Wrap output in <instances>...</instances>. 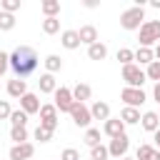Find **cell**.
Returning <instances> with one entry per match:
<instances>
[{"instance_id":"12","label":"cell","mask_w":160,"mask_h":160,"mask_svg":"<svg viewBox=\"0 0 160 160\" xmlns=\"http://www.w3.org/2000/svg\"><path fill=\"white\" fill-rule=\"evenodd\" d=\"M102 132H105L108 138H120V135H125V122H122L120 118H110V120H105Z\"/></svg>"},{"instance_id":"20","label":"cell","mask_w":160,"mask_h":160,"mask_svg":"<svg viewBox=\"0 0 160 160\" xmlns=\"http://www.w3.org/2000/svg\"><path fill=\"white\" fill-rule=\"evenodd\" d=\"M135 60H138V65H150V62H155V50L152 48H138Z\"/></svg>"},{"instance_id":"13","label":"cell","mask_w":160,"mask_h":160,"mask_svg":"<svg viewBox=\"0 0 160 160\" xmlns=\"http://www.w3.org/2000/svg\"><path fill=\"white\" fill-rule=\"evenodd\" d=\"M60 42H62V48L65 50H78L82 42H80V35H78V30H62V35H60Z\"/></svg>"},{"instance_id":"43","label":"cell","mask_w":160,"mask_h":160,"mask_svg":"<svg viewBox=\"0 0 160 160\" xmlns=\"http://www.w3.org/2000/svg\"><path fill=\"white\" fill-rule=\"evenodd\" d=\"M122 160H135V158H122Z\"/></svg>"},{"instance_id":"6","label":"cell","mask_w":160,"mask_h":160,"mask_svg":"<svg viewBox=\"0 0 160 160\" xmlns=\"http://www.w3.org/2000/svg\"><path fill=\"white\" fill-rule=\"evenodd\" d=\"M52 95H55V102H52V105H55L60 112H68V115H70V110H72V105H75L72 90H70V88H58Z\"/></svg>"},{"instance_id":"17","label":"cell","mask_w":160,"mask_h":160,"mask_svg":"<svg viewBox=\"0 0 160 160\" xmlns=\"http://www.w3.org/2000/svg\"><path fill=\"white\" fill-rule=\"evenodd\" d=\"M78 35H80V42L88 45V48L98 42V30H95V25H82V28L78 30Z\"/></svg>"},{"instance_id":"14","label":"cell","mask_w":160,"mask_h":160,"mask_svg":"<svg viewBox=\"0 0 160 160\" xmlns=\"http://www.w3.org/2000/svg\"><path fill=\"white\" fill-rule=\"evenodd\" d=\"M38 88H40V92H45V95H52V92L58 90V80H55V75H50V72H42V75L38 78Z\"/></svg>"},{"instance_id":"44","label":"cell","mask_w":160,"mask_h":160,"mask_svg":"<svg viewBox=\"0 0 160 160\" xmlns=\"http://www.w3.org/2000/svg\"><path fill=\"white\" fill-rule=\"evenodd\" d=\"M158 118H160V112H158Z\"/></svg>"},{"instance_id":"11","label":"cell","mask_w":160,"mask_h":160,"mask_svg":"<svg viewBox=\"0 0 160 160\" xmlns=\"http://www.w3.org/2000/svg\"><path fill=\"white\" fill-rule=\"evenodd\" d=\"M40 100H38V95L35 92H25L22 98H20V110L22 112H28V115H32V112H40Z\"/></svg>"},{"instance_id":"34","label":"cell","mask_w":160,"mask_h":160,"mask_svg":"<svg viewBox=\"0 0 160 160\" xmlns=\"http://www.w3.org/2000/svg\"><path fill=\"white\" fill-rule=\"evenodd\" d=\"M0 10L2 12H15V10H20V0H2Z\"/></svg>"},{"instance_id":"24","label":"cell","mask_w":160,"mask_h":160,"mask_svg":"<svg viewBox=\"0 0 160 160\" xmlns=\"http://www.w3.org/2000/svg\"><path fill=\"white\" fill-rule=\"evenodd\" d=\"M42 62H45V72H50V75H55V72L62 70V58L60 55H48Z\"/></svg>"},{"instance_id":"4","label":"cell","mask_w":160,"mask_h":160,"mask_svg":"<svg viewBox=\"0 0 160 160\" xmlns=\"http://www.w3.org/2000/svg\"><path fill=\"white\" fill-rule=\"evenodd\" d=\"M122 80L128 82V88H142V82L148 80V75H145V70L140 65L130 62V65H122Z\"/></svg>"},{"instance_id":"28","label":"cell","mask_w":160,"mask_h":160,"mask_svg":"<svg viewBox=\"0 0 160 160\" xmlns=\"http://www.w3.org/2000/svg\"><path fill=\"white\" fill-rule=\"evenodd\" d=\"M10 125H12V128H25V125H28V112H22V110H12V115H10Z\"/></svg>"},{"instance_id":"41","label":"cell","mask_w":160,"mask_h":160,"mask_svg":"<svg viewBox=\"0 0 160 160\" xmlns=\"http://www.w3.org/2000/svg\"><path fill=\"white\" fill-rule=\"evenodd\" d=\"M150 5H152L155 10H160V0H150Z\"/></svg>"},{"instance_id":"27","label":"cell","mask_w":160,"mask_h":160,"mask_svg":"<svg viewBox=\"0 0 160 160\" xmlns=\"http://www.w3.org/2000/svg\"><path fill=\"white\" fill-rule=\"evenodd\" d=\"M12 28H15V15L0 10V30H2V32H10Z\"/></svg>"},{"instance_id":"7","label":"cell","mask_w":160,"mask_h":160,"mask_svg":"<svg viewBox=\"0 0 160 160\" xmlns=\"http://www.w3.org/2000/svg\"><path fill=\"white\" fill-rule=\"evenodd\" d=\"M70 118H72V122L78 125V128H90V120H92V115H90V108L85 105V102H75L72 105V110H70Z\"/></svg>"},{"instance_id":"10","label":"cell","mask_w":160,"mask_h":160,"mask_svg":"<svg viewBox=\"0 0 160 160\" xmlns=\"http://www.w3.org/2000/svg\"><path fill=\"white\" fill-rule=\"evenodd\" d=\"M35 155V145L32 142H22V145H12L10 148V160H30Z\"/></svg>"},{"instance_id":"16","label":"cell","mask_w":160,"mask_h":160,"mask_svg":"<svg viewBox=\"0 0 160 160\" xmlns=\"http://www.w3.org/2000/svg\"><path fill=\"white\" fill-rule=\"evenodd\" d=\"M140 125H142V130H148V132H155V130L160 128V118H158V112H155V110H148V112H142V118H140Z\"/></svg>"},{"instance_id":"19","label":"cell","mask_w":160,"mask_h":160,"mask_svg":"<svg viewBox=\"0 0 160 160\" xmlns=\"http://www.w3.org/2000/svg\"><path fill=\"white\" fill-rule=\"evenodd\" d=\"M135 160H160V150L155 145H140L135 152Z\"/></svg>"},{"instance_id":"18","label":"cell","mask_w":160,"mask_h":160,"mask_svg":"<svg viewBox=\"0 0 160 160\" xmlns=\"http://www.w3.org/2000/svg\"><path fill=\"white\" fill-rule=\"evenodd\" d=\"M25 92H28V82H25V80H20V78L8 80V95H10V98H18V100H20Z\"/></svg>"},{"instance_id":"31","label":"cell","mask_w":160,"mask_h":160,"mask_svg":"<svg viewBox=\"0 0 160 160\" xmlns=\"http://www.w3.org/2000/svg\"><path fill=\"white\" fill-rule=\"evenodd\" d=\"M90 158L92 160H108L110 158V152H108V145H95V148H90Z\"/></svg>"},{"instance_id":"3","label":"cell","mask_w":160,"mask_h":160,"mask_svg":"<svg viewBox=\"0 0 160 160\" xmlns=\"http://www.w3.org/2000/svg\"><path fill=\"white\" fill-rule=\"evenodd\" d=\"M142 22H145V8L132 5V8H128V10L120 12V25L125 30H140Z\"/></svg>"},{"instance_id":"5","label":"cell","mask_w":160,"mask_h":160,"mask_svg":"<svg viewBox=\"0 0 160 160\" xmlns=\"http://www.w3.org/2000/svg\"><path fill=\"white\" fill-rule=\"evenodd\" d=\"M120 100L125 102V108H140L145 100H148V95L142 92V88H122V92H120Z\"/></svg>"},{"instance_id":"9","label":"cell","mask_w":160,"mask_h":160,"mask_svg":"<svg viewBox=\"0 0 160 160\" xmlns=\"http://www.w3.org/2000/svg\"><path fill=\"white\" fill-rule=\"evenodd\" d=\"M128 150H130V138H128V135L112 138V140H110V145H108V152H110V158H118V160H122Z\"/></svg>"},{"instance_id":"2","label":"cell","mask_w":160,"mask_h":160,"mask_svg":"<svg viewBox=\"0 0 160 160\" xmlns=\"http://www.w3.org/2000/svg\"><path fill=\"white\" fill-rule=\"evenodd\" d=\"M140 48H152V45H160V20H145L142 28H140Z\"/></svg>"},{"instance_id":"37","label":"cell","mask_w":160,"mask_h":160,"mask_svg":"<svg viewBox=\"0 0 160 160\" xmlns=\"http://www.w3.org/2000/svg\"><path fill=\"white\" fill-rule=\"evenodd\" d=\"M10 115H12V110H10V102L8 100H0V120H10Z\"/></svg>"},{"instance_id":"40","label":"cell","mask_w":160,"mask_h":160,"mask_svg":"<svg viewBox=\"0 0 160 160\" xmlns=\"http://www.w3.org/2000/svg\"><path fill=\"white\" fill-rule=\"evenodd\" d=\"M152 140H155V148H158V150H160V128H158V130H155V132H152Z\"/></svg>"},{"instance_id":"33","label":"cell","mask_w":160,"mask_h":160,"mask_svg":"<svg viewBox=\"0 0 160 160\" xmlns=\"http://www.w3.org/2000/svg\"><path fill=\"white\" fill-rule=\"evenodd\" d=\"M145 75H148V80H155V82H160V60L150 62V65H148V70H145Z\"/></svg>"},{"instance_id":"36","label":"cell","mask_w":160,"mask_h":160,"mask_svg":"<svg viewBox=\"0 0 160 160\" xmlns=\"http://www.w3.org/2000/svg\"><path fill=\"white\" fill-rule=\"evenodd\" d=\"M60 160H80V152L75 148H65L62 155H60Z\"/></svg>"},{"instance_id":"1","label":"cell","mask_w":160,"mask_h":160,"mask_svg":"<svg viewBox=\"0 0 160 160\" xmlns=\"http://www.w3.org/2000/svg\"><path fill=\"white\" fill-rule=\"evenodd\" d=\"M38 65H40V58H38L35 48H30V45H18L10 52V70L20 80H25L28 75H32L38 70Z\"/></svg>"},{"instance_id":"30","label":"cell","mask_w":160,"mask_h":160,"mask_svg":"<svg viewBox=\"0 0 160 160\" xmlns=\"http://www.w3.org/2000/svg\"><path fill=\"white\" fill-rule=\"evenodd\" d=\"M85 145H90V148L100 145V130L98 128H88L85 130Z\"/></svg>"},{"instance_id":"21","label":"cell","mask_w":160,"mask_h":160,"mask_svg":"<svg viewBox=\"0 0 160 160\" xmlns=\"http://www.w3.org/2000/svg\"><path fill=\"white\" fill-rule=\"evenodd\" d=\"M90 95H92V90H90L88 82H78V85L72 88V98H75V102H85V100H90Z\"/></svg>"},{"instance_id":"26","label":"cell","mask_w":160,"mask_h":160,"mask_svg":"<svg viewBox=\"0 0 160 160\" xmlns=\"http://www.w3.org/2000/svg\"><path fill=\"white\" fill-rule=\"evenodd\" d=\"M42 32H45V35L60 32V18H45V20H42Z\"/></svg>"},{"instance_id":"23","label":"cell","mask_w":160,"mask_h":160,"mask_svg":"<svg viewBox=\"0 0 160 160\" xmlns=\"http://www.w3.org/2000/svg\"><path fill=\"white\" fill-rule=\"evenodd\" d=\"M88 58H90V60H105V58H108V48H105V42L98 40L95 45H90V48H88Z\"/></svg>"},{"instance_id":"38","label":"cell","mask_w":160,"mask_h":160,"mask_svg":"<svg viewBox=\"0 0 160 160\" xmlns=\"http://www.w3.org/2000/svg\"><path fill=\"white\" fill-rule=\"evenodd\" d=\"M10 68V55L0 50V75H5V70Z\"/></svg>"},{"instance_id":"15","label":"cell","mask_w":160,"mask_h":160,"mask_svg":"<svg viewBox=\"0 0 160 160\" xmlns=\"http://www.w3.org/2000/svg\"><path fill=\"white\" fill-rule=\"evenodd\" d=\"M90 115H92V120H110V105L102 100H95L90 105Z\"/></svg>"},{"instance_id":"29","label":"cell","mask_w":160,"mask_h":160,"mask_svg":"<svg viewBox=\"0 0 160 160\" xmlns=\"http://www.w3.org/2000/svg\"><path fill=\"white\" fill-rule=\"evenodd\" d=\"M10 140H15V145L28 142V130L25 128H10Z\"/></svg>"},{"instance_id":"25","label":"cell","mask_w":160,"mask_h":160,"mask_svg":"<svg viewBox=\"0 0 160 160\" xmlns=\"http://www.w3.org/2000/svg\"><path fill=\"white\" fill-rule=\"evenodd\" d=\"M140 118H142V115H140V110H138V108H125V110L120 112V120H122L125 125H138V122H140Z\"/></svg>"},{"instance_id":"45","label":"cell","mask_w":160,"mask_h":160,"mask_svg":"<svg viewBox=\"0 0 160 160\" xmlns=\"http://www.w3.org/2000/svg\"><path fill=\"white\" fill-rule=\"evenodd\" d=\"M0 78H2V75H0Z\"/></svg>"},{"instance_id":"42","label":"cell","mask_w":160,"mask_h":160,"mask_svg":"<svg viewBox=\"0 0 160 160\" xmlns=\"http://www.w3.org/2000/svg\"><path fill=\"white\" fill-rule=\"evenodd\" d=\"M155 60H160V45H155Z\"/></svg>"},{"instance_id":"22","label":"cell","mask_w":160,"mask_h":160,"mask_svg":"<svg viewBox=\"0 0 160 160\" xmlns=\"http://www.w3.org/2000/svg\"><path fill=\"white\" fill-rule=\"evenodd\" d=\"M40 10H42L45 18H58V12H60V0H42V2H40Z\"/></svg>"},{"instance_id":"39","label":"cell","mask_w":160,"mask_h":160,"mask_svg":"<svg viewBox=\"0 0 160 160\" xmlns=\"http://www.w3.org/2000/svg\"><path fill=\"white\" fill-rule=\"evenodd\" d=\"M152 100L160 105V82H155V88H152Z\"/></svg>"},{"instance_id":"32","label":"cell","mask_w":160,"mask_h":160,"mask_svg":"<svg viewBox=\"0 0 160 160\" xmlns=\"http://www.w3.org/2000/svg\"><path fill=\"white\" fill-rule=\"evenodd\" d=\"M118 60H120L122 65H130V62L135 60V50H130V48H120V50H118Z\"/></svg>"},{"instance_id":"8","label":"cell","mask_w":160,"mask_h":160,"mask_svg":"<svg viewBox=\"0 0 160 160\" xmlns=\"http://www.w3.org/2000/svg\"><path fill=\"white\" fill-rule=\"evenodd\" d=\"M40 128L55 132V128H58V108L55 105H42L40 108Z\"/></svg>"},{"instance_id":"35","label":"cell","mask_w":160,"mask_h":160,"mask_svg":"<svg viewBox=\"0 0 160 160\" xmlns=\"http://www.w3.org/2000/svg\"><path fill=\"white\" fill-rule=\"evenodd\" d=\"M35 140H40V142H48V140H52V132L38 125V128H35Z\"/></svg>"}]
</instances>
